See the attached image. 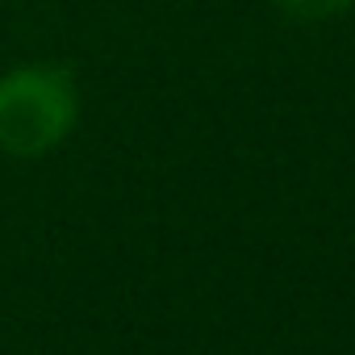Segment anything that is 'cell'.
<instances>
[{
	"label": "cell",
	"instance_id": "obj_2",
	"mask_svg": "<svg viewBox=\"0 0 355 355\" xmlns=\"http://www.w3.org/2000/svg\"><path fill=\"white\" fill-rule=\"evenodd\" d=\"M276 5L297 21H326V17L343 13L351 0H276Z\"/></svg>",
	"mask_w": 355,
	"mask_h": 355
},
{
	"label": "cell",
	"instance_id": "obj_1",
	"mask_svg": "<svg viewBox=\"0 0 355 355\" xmlns=\"http://www.w3.org/2000/svg\"><path fill=\"white\" fill-rule=\"evenodd\" d=\"M80 117V92L67 67L26 63L0 76V150L38 159L55 150Z\"/></svg>",
	"mask_w": 355,
	"mask_h": 355
}]
</instances>
